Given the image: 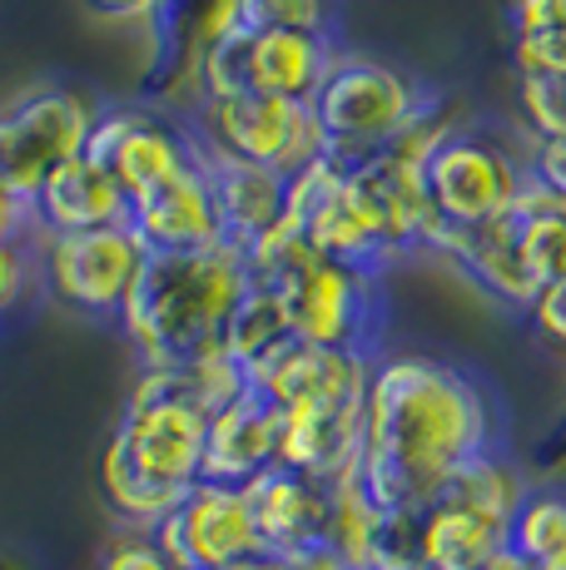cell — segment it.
<instances>
[{
    "label": "cell",
    "mask_w": 566,
    "mask_h": 570,
    "mask_svg": "<svg viewBox=\"0 0 566 570\" xmlns=\"http://www.w3.org/2000/svg\"><path fill=\"white\" fill-rule=\"evenodd\" d=\"M482 452H492V402L462 367L422 353L378 357L358 462V481L378 507L418 517L452 471Z\"/></svg>",
    "instance_id": "6da1fadb"
},
{
    "label": "cell",
    "mask_w": 566,
    "mask_h": 570,
    "mask_svg": "<svg viewBox=\"0 0 566 570\" xmlns=\"http://www.w3.org/2000/svg\"><path fill=\"white\" fill-rule=\"evenodd\" d=\"M248 392L244 367L228 353L184 367H139L119 426L100 456V491L129 531H149L204 481L209 416Z\"/></svg>",
    "instance_id": "7a4b0ae2"
},
{
    "label": "cell",
    "mask_w": 566,
    "mask_h": 570,
    "mask_svg": "<svg viewBox=\"0 0 566 570\" xmlns=\"http://www.w3.org/2000/svg\"><path fill=\"white\" fill-rule=\"evenodd\" d=\"M254 273L234 244L199 254H149L115 323L139 353V367H184L194 357L224 353V323Z\"/></svg>",
    "instance_id": "3957f363"
},
{
    "label": "cell",
    "mask_w": 566,
    "mask_h": 570,
    "mask_svg": "<svg viewBox=\"0 0 566 570\" xmlns=\"http://www.w3.org/2000/svg\"><path fill=\"white\" fill-rule=\"evenodd\" d=\"M248 273L279 293L289 313V333L313 347L373 353L378 337V278L319 254L299 228L283 218L269 238L248 248Z\"/></svg>",
    "instance_id": "277c9868"
},
{
    "label": "cell",
    "mask_w": 566,
    "mask_h": 570,
    "mask_svg": "<svg viewBox=\"0 0 566 570\" xmlns=\"http://www.w3.org/2000/svg\"><path fill=\"white\" fill-rule=\"evenodd\" d=\"M428 105L422 90L398 70L373 55H343L333 60L329 80L313 95V125L323 135V149L333 159H363L388 149L402 129L418 119Z\"/></svg>",
    "instance_id": "5b68a950"
},
{
    "label": "cell",
    "mask_w": 566,
    "mask_h": 570,
    "mask_svg": "<svg viewBox=\"0 0 566 570\" xmlns=\"http://www.w3.org/2000/svg\"><path fill=\"white\" fill-rule=\"evenodd\" d=\"M339 46L333 36L309 30H269V36H219L194 75V105L224 100V95H264L283 105H313L319 85L329 80Z\"/></svg>",
    "instance_id": "8992f818"
},
{
    "label": "cell",
    "mask_w": 566,
    "mask_h": 570,
    "mask_svg": "<svg viewBox=\"0 0 566 570\" xmlns=\"http://www.w3.org/2000/svg\"><path fill=\"white\" fill-rule=\"evenodd\" d=\"M40 283L60 308L85 317H119L149 263L145 238L129 224L90 228V234H36Z\"/></svg>",
    "instance_id": "52a82bcc"
},
{
    "label": "cell",
    "mask_w": 566,
    "mask_h": 570,
    "mask_svg": "<svg viewBox=\"0 0 566 570\" xmlns=\"http://www.w3.org/2000/svg\"><path fill=\"white\" fill-rule=\"evenodd\" d=\"M100 109L80 90H30L16 105L0 109V179L16 194L36 199V189L60 169L80 159L90 145V129Z\"/></svg>",
    "instance_id": "ba28073f"
},
{
    "label": "cell",
    "mask_w": 566,
    "mask_h": 570,
    "mask_svg": "<svg viewBox=\"0 0 566 570\" xmlns=\"http://www.w3.org/2000/svg\"><path fill=\"white\" fill-rule=\"evenodd\" d=\"M194 125H199V145L248 164H264V169L279 174H299L303 164L329 155L309 105H283V100H264V95L199 100L194 105Z\"/></svg>",
    "instance_id": "9c48e42d"
},
{
    "label": "cell",
    "mask_w": 566,
    "mask_h": 570,
    "mask_svg": "<svg viewBox=\"0 0 566 570\" xmlns=\"http://www.w3.org/2000/svg\"><path fill=\"white\" fill-rule=\"evenodd\" d=\"M422 179H428V199L442 224L472 228L492 224L517 204L521 184H527V164L482 129H457L428 155Z\"/></svg>",
    "instance_id": "30bf717a"
},
{
    "label": "cell",
    "mask_w": 566,
    "mask_h": 570,
    "mask_svg": "<svg viewBox=\"0 0 566 570\" xmlns=\"http://www.w3.org/2000/svg\"><path fill=\"white\" fill-rule=\"evenodd\" d=\"M85 155L95 164H105L129 199H139V194L159 189V184L179 179L184 169H194L204 155V145L194 129H184V119L169 115V109L115 105V109H100Z\"/></svg>",
    "instance_id": "8fae6325"
},
{
    "label": "cell",
    "mask_w": 566,
    "mask_h": 570,
    "mask_svg": "<svg viewBox=\"0 0 566 570\" xmlns=\"http://www.w3.org/2000/svg\"><path fill=\"white\" fill-rule=\"evenodd\" d=\"M145 535L179 570H224V566L264 556L254 517H248L244 487H219V481H199V487H194L165 521L149 525Z\"/></svg>",
    "instance_id": "7c38bea8"
},
{
    "label": "cell",
    "mask_w": 566,
    "mask_h": 570,
    "mask_svg": "<svg viewBox=\"0 0 566 570\" xmlns=\"http://www.w3.org/2000/svg\"><path fill=\"white\" fill-rule=\"evenodd\" d=\"M343 189L363 214V224L378 234V244L388 248V258L422 254V244L438 228V208L428 199L422 164L398 155V149L343 159Z\"/></svg>",
    "instance_id": "4fadbf2b"
},
{
    "label": "cell",
    "mask_w": 566,
    "mask_h": 570,
    "mask_svg": "<svg viewBox=\"0 0 566 570\" xmlns=\"http://www.w3.org/2000/svg\"><path fill=\"white\" fill-rule=\"evenodd\" d=\"M238 0H165L149 20V65L139 80V100L165 109L179 100H194V75H199L204 50L234 30Z\"/></svg>",
    "instance_id": "5bb4252c"
},
{
    "label": "cell",
    "mask_w": 566,
    "mask_h": 570,
    "mask_svg": "<svg viewBox=\"0 0 566 570\" xmlns=\"http://www.w3.org/2000/svg\"><path fill=\"white\" fill-rule=\"evenodd\" d=\"M363 422H368V387L289 407L283 412L279 466L303 471V476L323 481V487L358 476V462H363Z\"/></svg>",
    "instance_id": "9a60e30c"
},
{
    "label": "cell",
    "mask_w": 566,
    "mask_h": 570,
    "mask_svg": "<svg viewBox=\"0 0 566 570\" xmlns=\"http://www.w3.org/2000/svg\"><path fill=\"white\" fill-rule=\"evenodd\" d=\"M323 546H333L348 570H412L418 566V517L378 507L363 481L343 476L333 481Z\"/></svg>",
    "instance_id": "2e32d148"
},
{
    "label": "cell",
    "mask_w": 566,
    "mask_h": 570,
    "mask_svg": "<svg viewBox=\"0 0 566 570\" xmlns=\"http://www.w3.org/2000/svg\"><path fill=\"white\" fill-rule=\"evenodd\" d=\"M373 353H348V347H313V343H279L269 357H258L244 372L248 392L269 397L279 412L303 407L319 397H339V392H363L373 382Z\"/></svg>",
    "instance_id": "e0dca14e"
},
{
    "label": "cell",
    "mask_w": 566,
    "mask_h": 570,
    "mask_svg": "<svg viewBox=\"0 0 566 570\" xmlns=\"http://www.w3.org/2000/svg\"><path fill=\"white\" fill-rule=\"evenodd\" d=\"M129 228L145 238L149 254H199V248L224 244L219 204H214V184L204 174V155L179 179L129 199Z\"/></svg>",
    "instance_id": "ac0fdd59"
},
{
    "label": "cell",
    "mask_w": 566,
    "mask_h": 570,
    "mask_svg": "<svg viewBox=\"0 0 566 570\" xmlns=\"http://www.w3.org/2000/svg\"><path fill=\"white\" fill-rule=\"evenodd\" d=\"M283 452V412L258 392H238L228 407L209 416L204 432V481L248 487L279 466Z\"/></svg>",
    "instance_id": "d6986e66"
},
{
    "label": "cell",
    "mask_w": 566,
    "mask_h": 570,
    "mask_svg": "<svg viewBox=\"0 0 566 570\" xmlns=\"http://www.w3.org/2000/svg\"><path fill=\"white\" fill-rule=\"evenodd\" d=\"M244 501H248V517H254L264 556H293V551H303V546L323 541V531H329L333 487L303 476V471L274 466L258 481H248Z\"/></svg>",
    "instance_id": "ffe728a7"
},
{
    "label": "cell",
    "mask_w": 566,
    "mask_h": 570,
    "mask_svg": "<svg viewBox=\"0 0 566 570\" xmlns=\"http://www.w3.org/2000/svg\"><path fill=\"white\" fill-rule=\"evenodd\" d=\"M204 174H209V184H214L224 244L248 254L258 238H269L283 218H289V174L219 155V149H209V145H204Z\"/></svg>",
    "instance_id": "44dd1931"
},
{
    "label": "cell",
    "mask_w": 566,
    "mask_h": 570,
    "mask_svg": "<svg viewBox=\"0 0 566 570\" xmlns=\"http://www.w3.org/2000/svg\"><path fill=\"white\" fill-rule=\"evenodd\" d=\"M36 234H90V228L129 224V194L119 179L90 155L60 164L30 199Z\"/></svg>",
    "instance_id": "7402d4cb"
},
{
    "label": "cell",
    "mask_w": 566,
    "mask_h": 570,
    "mask_svg": "<svg viewBox=\"0 0 566 570\" xmlns=\"http://www.w3.org/2000/svg\"><path fill=\"white\" fill-rule=\"evenodd\" d=\"M507 551V525L462 511L452 501H432L418 511V566L428 570H482Z\"/></svg>",
    "instance_id": "603a6c76"
},
{
    "label": "cell",
    "mask_w": 566,
    "mask_h": 570,
    "mask_svg": "<svg viewBox=\"0 0 566 570\" xmlns=\"http://www.w3.org/2000/svg\"><path fill=\"white\" fill-rule=\"evenodd\" d=\"M507 214H511V224H517V244H521V258H527V273L537 278V288L547 293L552 283L566 278V199L527 174V184H521L517 204H511Z\"/></svg>",
    "instance_id": "cb8c5ba5"
},
{
    "label": "cell",
    "mask_w": 566,
    "mask_h": 570,
    "mask_svg": "<svg viewBox=\"0 0 566 570\" xmlns=\"http://www.w3.org/2000/svg\"><path fill=\"white\" fill-rule=\"evenodd\" d=\"M527 481H521V471L507 462V456L497 452H482L472 456V462H462L452 471V481L438 491V501H452V507L462 511H477V517L497 521L511 531V517H517V507L527 501Z\"/></svg>",
    "instance_id": "d4e9b609"
},
{
    "label": "cell",
    "mask_w": 566,
    "mask_h": 570,
    "mask_svg": "<svg viewBox=\"0 0 566 570\" xmlns=\"http://www.w3.org/2000/svg\"><path fill=\"white\" fill-rule=\"evenodd\" d=\"M507 546L537 570L566 561V481H547V487L527 491V501L511 517Z\"/></svg>",
    "instance_id": "484cf974"
},
{
    "label": "cell",
    "mask_w": 566,
    "mask_h": 570,
    "mask_svg": "<svg viewBox=\"0 0 566 570\" xmlns=\"http://www.w3.org/2000/svg\"><path fill=\"white\" fill-rule=\"evenodd\" d=\"M289 313H283V303H279V293L269 288V283H248L244 288V298L234 303V313H228V323H224V353L234 357L238 367H254L258 357H269L279 343H289Z\"/></svg>",
    "instance_id": "4316f807"
},
{
    "label": "cell",
    "mask_w": 566,
    "mask_h": 570,
    "mask_svg": "<svg viewBox=\"0 0 566 570\" xmlns=\"http://www.w3.org/2000/svg\"><path fill=\"white\" fill-rule=\"evenodd\" d=\"M329 0H238L234 30L238 36H269V30H309L329 36Z\"/></svg>",
    "instance_id": "83f0119b"
},
{
    "label": "cell",
    "mask_w": 566,
    "mask_h": 570,
    "mask_svg": "<svg viewBox=\"0 0 566 570\" xmlns=\"http://www.w3.org/2000/svg\"><path fill=\"white\" fill-rule=\"evenodd\" d=\"M517 105L531 139H566V80H517Z\"/></svg>",
    "instance_id": "f1b7e54d"
},
{
    "label": "cell",
    "mask_w": 566,
    "mask_h": 570,
    "mask_svg": "<svg viewBox=\"0 0 566 570\" xmlns=\"http://www.w3.org/2000/svg\"><path fill=\"white\" fill-rule=\"evenodd\" d=\"M511 65L517 80H566V30H541V36H511Z\"/></svg>",
    "instance_id": "f546056e"
},
{
    "label": "cell",
    "mask_w": 566,
    "mask_h": 570,
    "mask_svg": "<svg viewBox=\"0 0 566 570\" xmlns=\"http://www.w3.org/2000/svg\"><path fill=\"white\" fill-rule=\"evenodd\" d=\"M40 278V254H36V234L16 238V244H0V317L16 313L26 303L30 283Z\"/></svg>",
    "instance_id": "4dcf8cb0"
},
{
    "label": "cell",
    "mask_w": 566,
    "mask_h": 570,
    "mask_svg": "<svg viewBox=\"0 0 566 570\" xmlns=\"http://www.w3.org/2000/svg\"><path fill=\"white\" fill-rule=\"evenodd\" d=\"M100 570H179V566H174L145 531H129V535H119V541H110Z\"/></svg>",
    "instance_id": "1f68e13d"
},
{
    "label": "cell",
    "mask_w": 566,
    "mask_h": 570,
    "mask_svg": "<svg viewBox=\"0 0 566 570\" xmlns=\"http://www.w3.org/2000/svg\"><path fill=\"white\" fill-rule=\"evenodd\" d=\"M511 36H541V30H566V0H507Z\"/></svg>",
    "instance_id": "d6a6232c"
},
{
    "label": "cell",
    "mask_w": 566,
    "mask_h": 570,
    "mask_svg": "<svg viewBox=\"0 0 566 570\" xmlns=\"http://www.w3.org/2000/svg\"><path fill=\"white\" fill-rule=\"evenodd\" d=\"M527 174L537 184H547L552 194H562V199H566V139H531Z\"/></svg>",
    "instance_id": "836d02e7"
},
{
    "label": "cell",
    "mask_w": 566,
    "mask_h": 570,
    "mask_svg": "<svg viewBox=\"0 0 566 570\" xmlns=\"http://www.w3.org/2000/svg\"><path fill=\"white\" fill-rule=\"evenodd\" d=\"M531 323H537V333L547 337L557 353H566V278L552 283V288L531 303Z\"/></svg>",
    "instance_id": "e575fe53"
},
{
    "label": "cell",
    "mask_w": 566,
    "mask_h": 570,
    "mask_svg": "<svg viewBox=\"0 0 566 570\" xmlns=\"http://www.w3.org/2000/svg\"><path fill=\"white\" fill-rule=\"evenodd\" d=\"M80 6L105 26H149L165 10V0H80Z\"/></svg>",
    "instance_id": "d590c367"
},
{
    "label": "cell",
    "mask_w": 566,
    "mask_h": 570,
    "mask_svg": "<svg viewBox=\"0 0 566 570\" xmlns=\"http://www.w3.org/2000/svg\"><path fill=\"white\" fill-rule=\"evenodd\" d=\"M36 234V218H30V199L16 194L6 179H0V244H16V238Z\"/></svg>",
    "instance_id": "8d00e7d4"
},
{
    "label": "cell",
    "mask_w": 566,
    "mask_h": 570,
    "mask_svg": "<svg viewBox=\"0 0 566 570\" xmlns=\"http://www.w3.org/2000/svg\"><path fill=\"white\" fill-rule=\"evenodd\" d=\"M279 566L283 570H348L343 566V556L333 551V546H303V551H293V556H279Z\"/></svg>",
    "instance_id": "74e56055"
},
{
    "label": "cell",
    "mask_w": 566,
    "mask_h": 570,
    "mask_svg": "<svg viewBox=\"0 0 566 570\" xmlns=\"http://www.w3.org/2000/svg\"><path fill=\"white\" fill-rule=\"evenodd\" d=\"M541 456H547V471H552V476H566V422L557 426V432H552V442H547V452H541Z\"/></svg>",
    "instance_id": "f35d334b"
},
{
    "label": "cell",
    "mask_w": 566,
    "mask_h": 570,
    "mask_svg": "<svg viewBox=\"0 0 566 570\" xmlns=\"http://www.w3.org/2000/svg\"><path fill=\"white\" fill-rule=\"evenodd\" d=\"M482 570H537V566H527V561H521V556L507 546V551H502V556H492V561H487Z\"/></svg>",
    "instance_id": "ab89813d"
},
{
    "label": "cell",
    "mask_w": 566,
    "mask_h": 570,
    "mask_svg": "<svg viewBox=\"0 0 566 570\" xmlns=\"http://www.w3.org/2000/svg\"><path fill=\"white\" fill-rule=\"evenodd\" d=\"M224 570H283L279 556H254V561H238V566H224Z\"/></svg>",
    "instance_id": "60d3db41"
},
{
    "label": "cell",
    "mask_w": 566,
    "mask_h": 570,
    "mask_svg": "<svg viewBox=\"0 0 566 570\" xmlns=\"http://www.w3.org/2000/svg\"><path fill=\"white\" fill-rule=\"evenodd\" d=\"M552 570H566V561H562V566H552Z\"/></svg>",
    "instance_id": "b9f144b4"
},
{
    "label": "cell",
    "mask_w": 566,
    "mask_h": 570,
    "mask_svg": "<svg viewBox=\"0 0 566 570\" xmlns=\"http://www.w3.org/2000/svg\"><path fill=\"white\" fill-rule=\"evenodd\" d=\"M412 570H428V566H412Z\"/></svg>",
    "instance_id": "7bdbcfd3"
}]
</instances>
